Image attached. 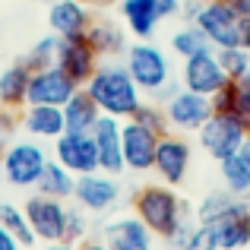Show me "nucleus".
I'll list each match as a JSON object with an SVG mask.
<instances>
[{
  "label": "nucleus",
  "instance_id": "09e8293b",
  "mask_svg": "<svg viewBox=\"0 0 250 250\" xmlns=\"http://www.w3.org/2000/svg\"><path fill=\"white\" fill-rule=\"evenodd\" d=\"M38 3H54V0H38Z\"/></svg>",
  "mask_w": 250,
  "mask_h": 250
},
{
  "label": "nucleus",
  "instance_id": "473e14b6",
  "mask_svg": "<svg viewBox=\"0 0 250 250\" xmlns=\"http://www.w3.org/2000/svg\"><path fill=\"white\" fill-rule=\"evenodd\" d=\"M171 250H215V241H212V231H209L206 222H193V228H190V234L181 241L177 247Z\"/></svg>",
  "mask_w": 250,
  "mask_h": 250
},
{
  "label": "nucleus",
  "instance_id": "f257e3e1",
  "mask_svg": "<svg viewBox=\"0 0 250 250\" xmlns=\"http://www.w3.org/2000/svg\"><path fill=\"white\" fill-rule=\"evenodd\" d=\"M130 206H133V215L140 222H146V228L155 238L168 241V247L181 244L196 222L193 206L177 193V187H168L162 181L140 187L130 200Z\"/></svg>",
  "mask_w": 250,
  "mask_h": 250
},
{
  "label": "nucleus",
  "instance_id": "8fccbe9b",
  "mask_svg": "<svg viewBox=\"0 0 250 250\" xmlns=\"http://www.w3.org/2000/svg\"><path fill=\"white\" fill-rule=\"evenodd\" d=\"M0 181H3V174H0Z\"/></svg>",
  "mask_w": 250,
  "mask_h": 250
},
{
  "label": "nucleus",
  "instance_id": "c9c22d12",
  "mask_svg": "<svg viewBox=\"0 0 250 250\" xmlns=\"http://www.w3.org/2000/svg\"><path fill=\"white\" fill-rule=\"evenodd\" d=\"M231 114H238L241 121L250 127V89L244 83H241V89H238V98H234V111H231Z\"/></svg>",
  "mask_w": 250,
  "mask_h": 250
},
{
  "label": "nucleus",
  "instance_id": "393cba45",
  "mask_svg": "<svg viewBox=\"0 0 250 250\" xmlns=\"http://www.w3.org/2000/svg\"><path fill=\"white\" fill-rule=\"evenodd\" d=\"M241 206H250L244 196L231 193V190H212V193H206L193 206V215H196V222H215V219H222V215L234 212Z\"/></svg>",
  "mask_w": 250,
  "mask_h": 250
},
{
  "label": "nucleus",
  "instance_id": "6ab92c4d",
  "mask_svg": "<svg viewBox=\"0 0 250 250\" xmlns=\"http://www.w3.org/2000/svg\"><path fill=\"white\" fill-rule=\"evenodd\" d=\"M92 19H95L92 6H85L83 0H54V3H48V25L57 38L85 35Z\"/></svg>",
  "mask_w": 250,
  "mask_h": 250
},
{
  "label": "nucleus",
  "instance_id": "7ed1b4c3",
  "mask_svg": "<svg viewBox=\"0 0 250 250\" xmlns=\"http://www.w3.org/2000/svg\"><path fill=\"white\" fill-rule=\"evenodd\" d=\"M124 67L130 70V76L136 80V85L143 89V95H155L174 83V70H171L168 54L152 42H133L124 51Z\"/></svg>",
  "mask_w": 250,
  "mask_h": 250
},
{
  "label": "nucleus",
  "instance_id": "a211bd4d",
  "mask_svg": "<svg viewBox=\"0 0 250 250\" xmlns=\"http://www.w3.org/2000/svg\"><path fill=\"white\" fill-rule=\"evenodd\" d=\"M19 127L38 143H54L61 133H67L63 108H57V104H25L19 111Z\"/></svg>",
  "mask_w": 250,
  "mask_h": 250
},
{
  "label": "nucleus",
  "instance_id": "5701e85b",
  "mask_svg": "<svg viewBox=\"0 0 250 250\" xmlns=\"http://www.w3.org/2000/svg\"><path fill=\"white\" fill-rule=\"evenodd\" d=\"M29 80H32V70L22 61L0 70V108L22 111L29 104Z\"/></svg>",
  "mask_w": 250,
  "mask_h": 250
},
{
  "label": "nucleus",
  "instance_id": "4be33fe9",
  "mask_svg": "<svg viewBox=\"0 0 250 250\" xmlns=\"http://www.w3.org/2000/svg\"><path fill=\"white\" fill-rule=\"evenodd\" d=\"M85 38H89V44L95 48V54L102 57V61L124 57V51H127V29H121V25L108 16L92 19V25L85 29Z\"/></svg>",
  "mask_w": 250,
  "mask_h": 250
},
{
  "label": "nucleus",
  "instance_id": "79ce46f5",
  "mask_svg": "<svg viewBox=\"0 0 250 250\" xmlns=\"http://www.w3.org/2000/svg\"><path fill=\"white\" fill-rule=\"evenodd\" d=\"M42 250H80L73 244V241H51V244H44Z\"/></svg>",
  "mask_w": 250,
  "mask_h": 250
},
{
  "label": "nucleus",
  "instance_id": "f3484780",
  "mask_svg": "<svg viewBox=\"0 0 250 250\" xmlns=\"http://www.w3.org/2000/svg\"><path fill=\"white\" fill-rule=\"evenodd\" d=\"M121 127L124 121L111 114H102L98 124L92 127V140L98 149V168L108 171V174H124V149H121Z\"/></svg>",
  "mask_w": 250,
  "mask_h": 250
},
{
  "label": "nucleus",
  "instance_id": "b1692460",
  "mask_svg": "<svg viewBox=\"0 0 250 250\" xmlns=\"http://www.w3.org/2000/svg\"><path fill=\"white\" fill-rule=\"evenodd\" d=\"M98 117H102V111H98L95 98H92L83 85L70 95V102L63 104V121H67V130H76V133H92V127L98 124Z\"/></svg>",
  "mask_w": 250,
  "mask_h": 250
},
{
  "label": "nucleus",
  "instance_id": "ea45409f",
  "mask_svg": "<svg viewBox=\"0 0 250 250\" xmlns=\"http://www.w3.org/2000/svg\"><path fill=\"white\" fill-rule=\"evenodd\" d=\"M222 3H225V6H231V10L238 13L241 19H244L247 13H250V0H222Z\"/></svg>",
  "mask_w": 250,
  "mask_h": 250
},
{
  "label": "nucleus",
  "instance_id": "9b49d317",
  "mask_svg": "<svg viewBox=\"0 0 250 250\" xmlns=\"http://www.w3.org/2000/svg\"><path fill=\"white\" fill-rule=\"evenodd\" d=\"M196 25L206 32V38L212 42V48H231L241 44V16L225 6L222 0H206L196 16Z\"/></svg>",
  "mask_w": 250,
  "mask_h": 250
},
{
  "label": "nucleus",
  "instance_id": "c85d7f7f",
  "mask_svg": "<svg viewBox=\"0 0 250 250\" xmlns=\"http://www.w3.org/2000/svg\"><path fill=\"white\" fill-rule=\"evenodd\" d=\"M219 168H222V184H225V190H231V193H238V196L250 193V165L241 159V152L231 155V159H225V162H219Z\"/></svg>",
  "mask_w": 250,
  "mask_h": 250
},
{
  "label": "nucleus",
  "instance_id": "c03bdc74",
  "mask_svg": "<svg viewBox=\"0 0 250 250\" xmlns=\"http://www.w3.org/2000/svg\"><path fill=\"white\" fill-rule=\"evenodd\" d=\"M80 250H111V247L104 244L102 238H98V241H83V247H80Z\"/></svg>",
  "mask_w": 250,
  "mask_h": 250
},
{
  "label": "nucleus",
  "instance_id": "412c9836",
  "mask_svg": "<svg viewBox=\"0 0 250 250\" xmlns=\"http://www.w3.org/2000/svg\"><path fill=\"white\" fill-rule=\"evenodd\" d=\"M117 10H121L124 29L136 42H152V35L159 32V22H162L152 0H117Z\"/></svg>",
  "mask_w": 250,
  "mask_h": 250
},
{
  "label": "nucleus",
  "instance_id": "f704fd0d",
  "mask_svg": "<svg viewBox=\"0 0 250 250\" xmlns=\"http://www.w3.org/2000/svg\"><path fill=\"white\" fill-rule=\"evenodd\" d=\"M238 89H241L238 80H228L212 95V111H225V114H231V111H234V98H238Z\"/></svg>",
  "mask_w": 250,
  "mask_h": 250
},
{
  "label": "nucleus",
  "instance_id": "2f4dec72",
  "mask_svg": "<svg viewBox=\"0 0 250 250\" xmlns=\"http://www.w3.org/2000/svg\"><path fill=\"white\" fill-rule=\"evenodd\" d=\"M130 121H136V124H143V127L155 130L159 136L171 130V127H168V117H165V108H162V104H155V102H143Z\"/></svg>",
  "mask_w": 250,
  "mask_h": 250
},
{
  "label": "nucleus",
  "instance_id": "4468645a",
  "mask_svg": "<svg viewBox=\"0 0 250 250\" xmlns=\"http://www.w3.org/2000/svg\"><path fill=\"white\" fill-rule=\"evenodd\" d=\"M102 241L111 250H155V234L133 212L114 215L102 225Z\"/></svg>",
  "mask_w": 250,
  "mask_h": 250
},
{
  "label": "nucleus",
  "instance_id": "72a5a7b5",
  "mask_svg": "<svg viewBox=\"0 0 250 250\" xmlns=\"http://www.w3.org/2000/svg\"><path fill=\"white\" fill-rule=\"evenodd\" d=\"M89 212H85L83 206H67V241H73V244H80L85 241V234H89Z\"/></svg>",
  "mask_w": 250,
  "mask_h": 250
},
{
  "label": "nucleus",
  "instance_id": "bb28decb",
  "mask_svg": "<svg viewBox=\"0 0 250 250\" xmlns=\"http://www.w3.org/2000/svg\"><path fill=\"white\" fill-rule=\"evenodd\" d=\"M171 51H174L181 61H187V57H193V54H206V51H215V48L196 22H184L181 29L171 35Z\"/></svg>",
  "mask_w": 250,
  "mask_h": 250
},
{
  "label": "nucleus",
  "instance_id": "423d86ee",
  "mask_svg": "<svg viewBox=\"0 0 250 250\" xmlns=\"http://www.w3.org/2000/svg\"><path fill=\"white\" fill-rule=\"evenodd\" d=\"M162 108H165L168 127L174 130V133L187 136V133H196V130L209 121V114H212V98L177 85L165 102H162Z\"/></svg>",
  "mask_w": 250,
  "mask_h": 250
},
{
  "label": "nucleus",
  "instance_id": "7c9ffc66",
  "mask_svg": "<svg viewBox=\"0 0 250 250\" xmlns=\"http://www.w3.org/2000/svg\"><path fill=\"white\" fill-rule=\"evenodd\" d=\"M215 57H219L222 70L228 73V80H244L247 67H250V51L244 44H231V48H215Z\"/></svg>",
  "mask_w": 250,
  "mask_h": 250
},
{
  "label": "nucleus",
  "instance_id": "a878e982",
  "mask_svg": "<svg viewBox=\"0 0 250 250\" xmlns=\"http://www.w3.org/2000/svg\"><path fill=\"white\" fill-rule=\"evenodd\" d=\"M35 190H38V193H44V196L70 200V196H73V190H76V174H73V171H67L57 159H51L48 165H44V174L38 177Z\"/></svg>",
  "mask_w": 250,
  "mask_h": 250
},
{
  "label": "nucleus",
  "instance_id": "c756f323",
  "mask_svg": "<svg viewBox=\"0 0 250 250\" xmlns=\"http://www.w3.org/2000/svg\"><path fill=\"white\" fill-rule=\"evenodd\" d=\"M57 48H61V38L51 32V35H44V38H38L35 44L29 48V54L22 57V63L35 73V70H44V67H51V63H57Z\"/></svg>",
  "mask_w": 250,
  "mask_h": 250
},
{
  "label": "nucleus",
  "instance_id": "1a4fd4ad",
  "mask_svg": "<svg viewBox=\"0 0 250 250\" xmlns=\"http://www.w3.org/2000/svg\"><path fill=\"white\" fill-rule=\"evenodd\" d=\"M73 200H76V206H83L89 215H104L121 203V181H117V174H108V171L80 174L76 177Z\"/></svg>",
  "mask_w": 250,
  "mask_h": 250
},
{
  "label": "nucleus",
  "instance_id": "20e7f679",
  "mask_svg": "<svg viewBox=\"0 0 250 250\" xmlns=\"http://www.w3.org/2000/svg\"><path fill=\"white\" fill-rule=\"evenodd\" d=\"M250 140V127L238 114H225V111H212L209 121L196 130V143L212 162H225L241 152V146Z\"/></svg>",
  "mask_w": 250,
  "mask_h": 250
},
{
  "label": "nucleus",
  "instance_id": "a18cd8bd",
  "mask_svg": "<svg viewBox=\"0 0 250 250\" xmlns=\"http://www.w3.org/2000/svg\"><path fill=\"white\" fill-rule=\"evenodd\" d=\"M10 146V130L3 127V121H0V155H3V149Z\"/></svg>",
  "mask_w": 250,
  "mask_h": 250
},
{
  "label": "nucleus",
  "instance_id": "58836bf2",
  "mask_svg": "<svg viewBox=\"0 0 250 250\" xmlns=\"http://www.w3.org/2000/svg\"><path fill=\"white\" fill-rule=\"evenodd\" d=\"M0 250H22V244L16 241V234L6 231V225H0Z\"/></svg>",
  "mask_w": 250,
  "mask_h": 250
},
{
  "label": "nucleus",
  "instance_id": "39448f33",
  "mask_svg": "<svg viewBox=\"0 0 250 250\" xmlns=\"http://www.w3.org/2000/svg\"><path fill=\"white\" fill-rule=\"evenodd\" d=\"M48 152L38 140H16L3 149L0 155V174L10 187H19V190H29L38 184V177L44 174V165H48Z\"/></svg>",
  "mask_w": 250,
  "mask_h": 250
},
{
  "label": "nucleus",
  "instance_id": "4c0bfd02",
  "mask_svg": "<svg viewBox=\"0 0 250 250\" xmlns=\"http://www.w3.org/2000/svg\"><path fill=\"white\" fill-rule=\"evenodd\" d=\"M203 3H206V0H181V16H177V19H184V22H196Z\"/></svg>",
  "mask_w": 250,
  "mask_h": 250
},
{
  "label": "nucleus",
  "instance_id": "6e6552de",
  "mask_svg": "<svg viewBox=\"0 0 250 250\" xmlns=\"http://www.w3.org/2000/svg\"><path fill=\"white\" fill-rule=\"evenodd\" d=\"M25 219H29L32 231L42 244L51 241H67V206L57 196H44V193H32L22 203Z\"/></svg>",
  "mask_w": 250,
  "mask_h": 250
},
{
  "label": "nucleus",
  "instance_id": "ddd939ff",
  "mask_svg": "<svg viewBox=\"0 0 250 250\" xmlns=\"http://www.w3.org/2000/svg\"><path fill=\"white\" fill-rule=\"evenodd\" d=\"M225 83H228V73L222 70L215 51L187 57L184 67H181V85L190 89V92H200V95H206V98H212Z\"/></svg>",
  "mask_w": 250,
  "mask_h": 250
},
{
  "label": "nucleus",
  "instance_id": "aec40b11",
  "mask_svg": "<svg viewBox=\"0 0 250 250\" xmlns=\"http://www.w3.org/2000/svg\"><path fill=\"white\" fill-rule=\"evenodd\" d=\"M206 225L212 231L215 250H250V206H241Z\"/></svg>",
  "mask_w": 250,
  "mask_h": 250
},
{
  "label": "nucleus",
  "instance_id": "f03ea898",
  "mask_svg": "<svg viewBox=\"0 0 250 250\" xmlns=\"http://www.w3.org/2000/svg\"><path fill=\"white\" fill-rule=\"evenodd\" d=\"M83 89L95 98L102 114H111L117 121H130L136 114V108L146 102L143 89L130 76V70L124 67V61H102L98 70L92 73V80Z\"/></svg>",
  "mask_w": 250,
  "mask_h": 250
},
{
  "label": "nucleus",
  "instance_id": "cd10ccee",
  "mask_svg": "<svg viewBox=\"0 0 250 250\" xmlns=\"http://www.w3.org/2000/svg\"><path fill=\"white\" fill-rule=\"evenodd\" d=\"M0 225H6V231L16 234V241L22 247H32L38 241L32 225H29V219H25V209L16 206V203H0Z\"/></svg>",
  "mask_w": 250,
  "mask_h": 250
},
{
  "label": "nucleus",
  "instance_id": "37998d69",
  "mask_svg": "<svg viewBox=\"0 0 250 250\" xmlns=\"http://www.w3.org/2000/svg\"><path fill=\"white\" fill-rule=\"evenodd\" d=\"M85 6H92V10H108V6H114L117 0H83Z\"/></svg>",
  "mask_w": 250,
  "mask_h": 250
},
{
  "label": "nucleus",
  "instance_id": "dca6fc26",
  "mask_svg": "<svg viewBox=\"0 0 250 250\" xmlns=\"http://www.w3.org/2000/svg\"><path fill=\"white\" fill-rule=\"evenodd\" d=\"M76 89H80V85L70 80L57 63H51V67L32 73V80H29V104H57V108H63Z\"/></svg>",
  "mask_w": 250,
  "mask_h": 250
},
{
  "label": "nucleus",
  "instance_id": "9d476101",
  "mask_svg": "<svg viewBox=\"0 0 250 250\" xmlns=\"http://www.w3.org/2000/svg\"><path fill=\"white\" fill-rule=\"evenodd\" d=\"M121 149H124V168L133 174H149L155 165V149H159V133L136 121H124L121 127Z\"/></svg>",
  "mask_w": 250,
  "mask_h": 250
},
{
  "label": "nucleus",
  "instance_id": "49530a36",
  "mask_svg": "<svg viewBox=\"0 0 250 250\" xmlns=\"http://www.w3.org/2000/svg\"><path fill=\"white\" fill-rule=\"evenodd\" d=\"M241 159H244V162H247V165H250V140L244 143V146H241Z\"/></svg>",
  "mask_w": 250,
  "mask_h": 250
},
{
  "label": "nucleus",
  "instance_id": "a19ab883",
  "mask_svg": "<svg viewBox=\"0 0 250 250\" xmlns=\"http://www.w3.org/2000/svg\"><path fill=\"white\" fill-rule=\"evenodd\" d=\"M241 44H244V48L250 51V13L244 19H241Z\"/></svg>",
  "mask_w": 250,
  "mask_h": 250
},
{
  "label": "nucleus",
  "instance_id": "f8f14e48",
  "mask_svg": "<svg viewBox=\"0 0 250 250\" xmlns=\"http://www.w3.org/2000/svg\"><path fill=\"white\" fill-rule=\"evenodd\" d=\"M54 159L61 162L67 171H73L76 177L80 174H92L98 168V149L92 133H76V130H67L54 140Z\"/></svg>",
  "mask_w": 250,
  "mask_h": 250
},
{
  "label": "nucleus",
  "instance_id": "e433bc0d",
  "mask_svg": "<svg viewBox=\"0 0 250 250\" xmlns=\"http://www.w3.org/2000/svg\"><path fill=\"white\" fill-rule=\"evenodd\" d=\"M152 3H155V10H159L162 22H165V19H177V16H181V0H152Z\"/></svg>",
  "mask_w": 250,
  "mask_h": 250
},
{
  "label": "nucleus",
  "instance_id": "de8ad7c7",
  "mask_svg": "<svg viewBox=\"0 0 250 250\" xmlns=\"http://www.w3.org/2000/svg\"><path fill=\"white\" fill-rule=\"evenodd\" d=\"M241 83H244L247 89H250V67H247V73H244V80H241Z\"/></svg>",
  "mask_w": 250,
  "mask_h": 250
},
{
  "label": "nucleus",
  "instance_id": "2eb2a0df",
  "mask_svg": "<svg viewBox=\"0 0 250 250\" xmlns=\"http://www.w3.org/2000/svg\"><path fill=\"white\" fill-rule=\"evenodd\" d=\"M102 57L95 54V48L89 44L85 35L76 38H61V48H57V67L70 76L76 85H85L92 80V73L98 70Z\"/></svg>",
  "mask_w": 250,
  "mask_h": 250
},
{
  "label": "nucleus",
  "instance_id": "0eeeda50",
  "mask_svg": "<svg viewBox=\"0 0 250 250\" xmlns=\"http://www.w3.org/2000/svg\"><path fill=\"white\" fill-rule=\"evenodd\" d=\"M190 165H193V146L187 143L184 133H168L159 136V149H155V165L152 171L162 177V184L168 187H181L190 174Z\"/></svg>",
  "mask_w": 250,
  "mask_h": 250
}]
</instances>
